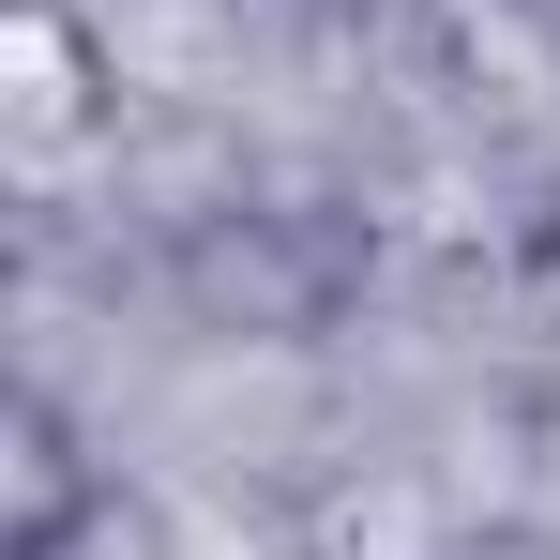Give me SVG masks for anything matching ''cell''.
Returning <instances> with one entry per match:
<instances>
[{"label": "cell", "mask_w": 560, "mask_h": 560, "mask_svg": "<svg viewBox=\"0 0 560 560\" xmlns=\"http://www.w3.org/2000/svg\"><path fill=\"white\" fill-rule=\"evenodd\" d=\"M121 121V61L77 0H0V137L15 152H92Z\"/></svg>", "instance_id": "6da1fadb"}, {"label": "cell", "mask_w": 560, "mask_h": 560, "mask_svg": "<svg viewBox=\"0 0 560 560\" xmlns=\"http://www.w3.org/2000/svg\"><path fill=\"white\" fill-rule=\"evenodd\" d=\"M92 500H106V469H92V440H77V409H61L46 378H15V394H0V560H46Z\"/></svg>", "instance_id": "7a4b0ae2"}, {"label": "cell", "mask_w": 560, "mask_h": 560, "mask_svg": "<svg viewBox=\"0 0 560 560\" xmlns=\"http://www.w3.org/2000/svg\"><path fill=\"white\" fill-rule=\"evenodd\" d=\"M46 560H167V515H152L137 485H106V500H92V515H77Z\"/></svg>", "instance_id": "3957f363"}]
</instances>
